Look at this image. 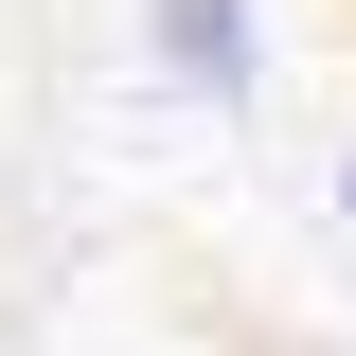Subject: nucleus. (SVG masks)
Segmentation results:
<instances>
[{
    "label": "nucleus",
    "instance_id": "f257e3e1",
    "mask_svg": "<svg viewBox=\"0 0 356 356\" xmlns=\"http://www.w3.org/2000/svg\"><path fill=\"white\" fill-rule=\"evenodd\" d=\"M143 54H161L196 107H250V89H267V18H250V0H143Z\"/></svg>",
    "mask_w": 356,
    "mask_h": 356
},
{
    "label": "nucleus",
    "instance_id": "f03ea898",
    "mask_svg": "<svg viewBox=\"0 0 356 356\" xmlns=\"http://www.w3.org/2000/svg\"><path fill=\"white\" fill-rule=\"evenodd\" d=\"M321 196H339V232H356V161H339V178H321Z\"/></svg>",
    "mask_w": 356,
    "mask_h": 356
}]
</instances>
